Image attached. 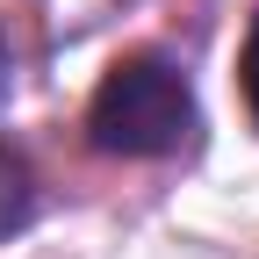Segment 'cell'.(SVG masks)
Returning <instances> with one entry per match:
<instances>
[{
    "label": "cell",
    "mask_w": 259,
    "mask_h": 259,
    "mask_svg": "<svg viewBox=\"0 0 259 259\" xmlns=\"http://www.w3.org/2000/svg\"><path fill=\"white\" fill-rule=\"evenodd\" d=\"M8 94H15V36L0 29V101H8Z\"/></svg>",
    "instance_id": "cell-4"
},
{
    "label": "cell",
    "mask_w": 259,
    "mask_h": 259,
    "mask_svg": "<svg viewBox=\"0 0 259 259\" xmlns=\"http://www.w3.org/2000/svg\"><path fill=\"white\" fill-rule=\"evenodd\" d=\"M238 87H245V108L259 122V22H252V36H245V58H238Z\"/></svg>",
    "instance_id": "cell-3"
},
{
    "label": "cell",
    "mask_w": 259,
    "mask_h": 259,
    "mask_svg": "<svg viewBox=\"0 0 259 259\" xmlns=\"http://www.w3.org/2000/svg\"><path fill=\"white\" fill-rule=\"evenodd\" d=\"M202 108H194V87L173 58L158 51H130L115 58L101 87L87 101V144L108 158H173L194 144Z\"/></svg>",
    "instance_id": "cell-1"
},
{
    "label": "cell",
    "mask_w": 259,
    "mask_h": 259,
    "mask_svg": "<svg viewBox=\"0 0 259 259\" xmlns=\"http://www.w3.org/2000/svg\"><path fill=\"white\" fill-rule=\"evenodd\" d=\"M36 166L15 151V144H0V238H22L29 223H36Z\"/></svg>",
    "instance_id": "cell-2"
}]
</instances>
